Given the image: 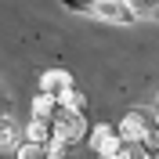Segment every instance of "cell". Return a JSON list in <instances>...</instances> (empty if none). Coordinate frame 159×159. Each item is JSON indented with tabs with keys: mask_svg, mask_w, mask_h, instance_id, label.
<instances>
[{
	"mask_svg": "<svg viewBox=\"0 0 159 159\" xmlns=\"http://www.w3.org/2000/svg\"><path fill=\"white\" fill-rule=\"evenodd\" d=\"M40 94H47L54 101H65V98H76V83L65 69H47L40 76Z\"/></svg>",
	"mask_w": 159,
	"mask_h": 159,
	"instance_id": "cell-4",
	"label": "cell"
},
{
	"mask_svg": "<svg viewBox=\"0 0 159 159\" xmlns=\"http://www.w3.org/2000/svg\"><path fill=\"white\" fill-rule=\"evenodd\" d=\"M116 127H119V138H123V141H130V145H145L148 134H152V127H156V119L145 116L141 109H130Z\"/></svg>",
	"mask_w": 159,
	"mask_h": 159,
	"instance_id": "cell-3",
	"label": "cell"
},
{
	"mask_svg": "<svg viewBox=\"0 0 159 159\" xmlns=\"http://www.w3.org/2000/svg\"><path fill=\"white\" fill-rule=\"evenodd\" d=\"M87 141H90V148L98 152V156H109V152H116L119 145H123V138H119V127H109V123H98V127H90Z\"/></svg>",
	"mask_w": 159,
	"mask_h": 159,
	"instance_id": "cell-5",
	"label": "cell"
},
{
	"mask_svg": "<svg viewBox=\"0 0 159 159\" xmlns=\"http://www.w3.org/2000/svg\"><path fill=\"white\" fill-rule=\"evenodd\" d=\"M47 156H51V141L22 138V145L15 148V159H47Z\"/></svg>",
	"mask_w": 159,
	"mask_h": 159,
	"instance_id": "cell-7",
	"label": "cell"
},
{
	"mask_svg": "<svg viewBox=\"0 0 159 159\" xmlns=\"http://www.w3.org/2000/svg\"><path fill=\"white\" fill-rule=\"evenodd\" d=\"M47 159H69V148H61V145H51V156Z\"/></svg>",
	"mask_w": 159,
	"mask_h": 159,
	"instance_id": "cell-11",
	"label": "cell"
},
{
	"mask_svg": "<svg viewBox=\"0 0 159 159\" xmlns=\"http://www.w3.org/2000/svg\"><path fill=\"white\" fill-rule=\"evenodd\" d=\"M152 152H159V116H156V127H152V134H148V141H145Z\"/></svg>",
	"mask_w": 159,
	"mask_h": 159,
	"instance_id": "cell-10",
	"label": "cell"
},
{
	"mask_svg": "<svg viewBox=\"0 0 159 159\" xmlns=\"http://www.w3.org/2000/svg\"><path fill=\"white\" fill-rule=\"evenodd\" d=\"M83 98H65L54 105V119H51V145H61V148H72L76 141H83L90 134L87 119H83Z\"/></svg>",
	"mask_w": 159,
	"mask_h": 159,
	"instance_id": "cell-1",
	"label": "cell"
},
{
	"mask_svg": "<svg viewBox=\"0 0 159 159\" xmlns=\"http://www.w3.org/2000/svg\"><path fill=\"white\" fill-rule=\"evenodd\" d=\"M22 138H25V130L15 123V116H11V112H0V148L15 152L22 145Z\"/></svg>",
	"mask_w": 159,
	"mask_h": 159,
	"instance_id": "cell-6",
	"label": "cell"
},
{
	"mask_svg": "<svg viewBox=\"0 0 159 159\" xmlns=\"http://www.w3.org/2000/svg\"><path fill=\"white\" fill-rule=\"evenodd\" d=\"M61 7L94 22H109V25H134L141 18L130 0H61Z\"/></svg>",
	"mask_w": 159,
	"mask_h": 159,
	"instance_id": "cell-2",
	"label": "cell"
},
{
	"mask_svg": "<svg viewBox=\"0 0 159 159\" xmlns=\"http://www.w3.org/2000/svg\"><path fill=\"white\" fill-rule=\"evenodd\" d=\"M101 159H130V145L123 141V145H119L116 152H109V156H101Z\"/></svg>",
	"mask_w": 159,
	"mask_h": 159,
	"instance_id": "cell-9",
	"label": "cell"
},
{
	"mask_svg": "<svg viewBox=\"0 0 159 159\" xmlns=\"http://www.w3.org/2000/svg\"><path fill=\"white\" fill-rule=\"evenodd\" d=\"M138 15H159V0H130Z\"/></svg>",
	"mask_w": 159,
	"mask_h": 159,
	"instance_id": "cell-8",
	"label": "cell"
},
{
	"mask_svg": "<svg viewBox=\"0 0 159 159\" xmlns=\"http://www.w3.org/2000/svg\"><path fill=\"white\" fill-rule=\"evenodd\" d=\"M7 109H11V94L0 87V112H7Z\"/></svg>",
	"mask_w": 159,
	"mask_h": 159,
	"instance_id": "cell-12",
	"label": "cell"
}]
</instances>
